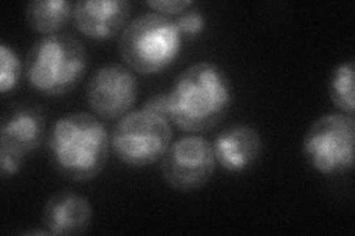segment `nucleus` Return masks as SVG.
Here are the masks:
<instances>
[{
  "mask_svg": "<svg viewBox=\"0 0 355 236\" xmlns=\"http://www.w3.org/2000/svg\"><path fill=\"white\" fill-rule=\"evenodd\" d=\"M182 39L175 19L147 12L128 22L121 31L119 52L132 71L146 75L159 74L180 56Z\"/></svg>",
  "mask_w": 355,
  "mask_h": 236,
  "instance_id": "4",
  "label": "nucleus"
},
{
  "mask_svg": "<svg viewBox=\"0 0 355 236\" xmlns=\"http://www.w3.org/2000/svg\"><path fill=\"white\" fill-rule=\"evenodd\" d=\"M214 145L216 163L230 173L246 172L261 156L262 138L249 125H234L220 131Z\"/></svg>",
  "mask_w": 355,
  "mask_h": 236,
  "instance_id": "12",
  "label": "nucleus"
},
{
  "mask_svg": "<svg viewBox=\"0 0 355 236\" xmlns=\"http://www.w3.org/2000/svg\"><path fill=\"white\" fill-rule=\"evenodd\" d=\"M144 108L151 112H155V114L168 117V96H166V93L154 95L147 100Z\"/></svg>",
  "mask_w": 355,
  "mask_h": 236,
  "instance_id": "19",
  "label": "nucleus"
},
{
  "mask_svg": "<svg viewBox=\"0 0 355 236\" xmlns=\"http://www.w3.org/2000/svg\"><path fill=\"white\" fill-rule=\"evenodd\" d=\"M92 207L86 197L70 190L53 194L43 207L42 223L49 235H82L92 223Z\"/></svg>",
  "mask_w": 355,
  "mask_h": 236,
  "instance_id": "11",
  "label": "nucleus"
},
{
  "mask_svg": "<svg viewBox=\"0 0 355 236\" xmlns=\"http://www.w3.org/2000/svg\"><path fill=\"white\" fill-rule=\"evenodd\" d=\"M87 66L85 44L70 33L43 36L27 53L24 74L31 89L55 98L70 92Z\"/></svg>",
  "mask_w": 355,
  "mask_h": 236,
  "instance_id": "3",
  "label": "nucleus"
},
{
  "mask_svg": "<svg viewBox=\"0 0 355 236\" xmlns=\"http://www.w3.org/2000/svg\"><path fill=\"white\" fill-rule=\"evenodd\" d=\"M71 5L67 0H31L26 6V19L33 31L43 36L58 35L73 18Z\"/></svg>",
  "mask_w": 355,
  "mask_h": 236,
  "instance_id": "13",
  "label": "nucleus"
},
{
  "mask_svg": "<svg viewBox=\"0 0 355 236\" xmlns=\"http://www.w3.org/2000/svg\"><path fill=\"white\" fill-rule=\"evenodd\" d=\"M172 142L169 118L146 108L128 112L111 131V151L130 167H147L160 161Z\"/></svg>",
  "mask_w": 355,
  "mask_h": 236,
  "instance_id": "5",
  "label": "nucleus"
},
{
  "mask_svg": "<svg viewBox=\"0 0 355 236\" xmlns=\"http://www.w3.org/2000/svg\"><path fill=\"white\" fill-rule=\"evenodd\" d=\"M166 96L171 121L184 131L205 133L227 116L232 87L219 65L202 61L184 70Z\"/></svg>",
  "mask_w": 355,
  "mask_h": 236,
  "instance_id": "1",
  "label": "nucleus"
},
{
  "mask_svg": "<svg viewBox=\"0 0 355 236\" xmlns=\"http://www.w3.org/2000/svg\"><path fill=\"white\" fill-rule=\"evenodd\" d=\"M22 161H24V158H21V156L0 151V170H2V176L5 179L15 176L21 170Z\"/></svg>",
  "mask_w": 355,
  "mask_h": 236,
  "instance_id": "18",
  "label": "nucleus"
},
{
  "mask_svg": "<svg viewBox=\"0 0 355 236\" xmlns=\"http://www.w3.org/2000/svg\"><path fill=\"white\" fill-rule=\"evenodd\" d=\"M49 152L57 170L76 182L91 181L103 172L111 151V134L89 112H71L53 122Z\"/></svg>",
  "mask_w": 355,
  "mask_h": 236,
  "instance_id": "2",
  "label": "nucleus"
},
{
  "mask_svg": "<svg viewBox=\"0 0 355 236\" xmlns=\"http://www.w3.org/2000/svg\"><path fill=\"white\" fill-rule=\"evenodd\" d=\"M154 12L162 15H181L194 5L193 0H148L146 3Z\"/></svg>",
  "mask_w": 355,
  "mask_h": 236,
  "instance_id": "17",
  "label": "nucleus"
},
{
  "mask_svg": "<svg viewBox=\"0 0 355 236\" xmlns=\"http://www.w3.org/2000/svg\"><path fill=\"white\" fill-rule=\"evenodd\" d=\"M175 24L182 37H197L202 35L206 27V17L200 10H185L175 19Z\"/></svg>",
  "mask_w": 355,
  "mask_h": 236,
  "instance_id": "16",
  "label": "nucleus"
},
{
  "mask_svg": "<svg viewBox=\"0 0 355 236\" xmlns=\"http://www.w3.org/2000/svg\"><path fill=\"white\" fill-rule=\"evenodd\" d=\"M329 96L340 112L354 116L355 95H354V61L339 64L333 70L329 80Z\"/></svg>",
  "mask_w": 355,
  "mask_h": 236,
  "instance_id": "14",
  "label": "nucleus"
},
{
  "mask_svg": "<svg viewBox=\"0 0 355 236\" xmlns=\"http://www.w3.org/2000/svg\"><path fill=\"white\" fill-rule=\"evenodd\" d=\"M22 75L19 55L8 43H0V91L3 95L12 92Z\"/></svg>",
  "mask_w": 355,
  "mask_h": 236,
  "instance_id": "15",
  "label": "nucleus"
},
{
  "mask_svg": "<svg viewBox=\"0 0 355 236\" xmlns=\"http://www.w3.org/2000/svg\"><path fill=\"white\" fill-rule=\"evenodd\" d=\"M216 164L214 145L193 133L171 143L160 160V173L166 185L178 192H193L212 179Z\"/></svg>",
  "mask_w": 355,
  "mask_h": 236,
  "instance_id": "7",
  "label": "nucleus"
},
{
  "mask_svg": "<svg viewBox=\"0 0 355 236\" xmlns=\"http://www.w3.org/2000/svg\"><path fill=\"white\" fill-rule=\"evenodd\" d=\"M46 133V112L35 102L10 105L0 126V151L26 158L37 149Z\"/></svg>",
  "mask_w": 355,
  "mask_h": 236,
  "instance_id": "9",
  "label": "nucleus"
},
{
  "mask_svg": "<svg viewBox=\"0 0 355 236\" xmlns=\"http://www.w3.org/2000/svg\"><path fill=\"white\" fill-rule=\"evenodd\" d=\"M354 116L333 112L317 118L306 130L302 154L317 173L345 174L354 168Z\"/></svg>",
  "mask_w": 355,
  "mask_h": 236,
  "instance_id": "6",
  "label": "nucleus"
},
{
  "mask_svg": "<svg viewBox=\"0 0 355 236\" xmlns=\"http://www.w3.org/2000/svg\"><path fill=\"white\" fill-rule=\"evenodd\" d=\"M87 104L98 117L121 118L138 99V80L129 66L108 64L95 71L87 83Z\"/></svg>",
  "mask_w": 355,
  "mask_h": 236,
  "instance_id": "8",
  "label": "nucleus"
},
{
  "mask_svg": "<svg viewBox=\"0 0 355 236\" xmlns=\"http://www.w3.org/2000/svg\"><path fill=\"white\" fill-rule=\"evenodd\" d=\"M130 9L126 0H79L74 3L73 19L86 37L108 40L125 30Z\"/></svg>",
  "mask_w": 355,
  "mask_h": 236,
  "instance_id": "10",
  "label": "nucleus"
}]
</instances>
